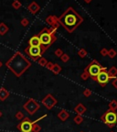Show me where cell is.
Here are the masks:
<instances>
[{"label": "cell", "instance_id": "6da1fadb", "mask_svg": "<svg viewBox=\"0 0 117 132\" xmlns=\"http://www.w3.org/2000/svg\"><path fill=\"white\" fill-rule=\"evenodd\" d=\"M6 66L8 70H10L15 74V76L20 77L30 67L31 63L21 52H16L6 62Z\"/></svg>", "mask_w": 117, "mask_h": 132}, {"label": "cell", "instance_id": "7a4b0ae2", "mask_svg": "<svg viewBox=\"0 0 117 132\" xmlns=\"http://www.w3.org/2000/svg\"><path fill=\"white\" fill-rule=\"evenodd\" d=\"M82 18L73 9L70 8L60 19V22L69 31H72L82 22Z\"/></svg>", "mask_w": 117, "mask_h": 132}, {"label": "cell", "instance_id": "3957f363", "mask_svg": "<svg viewBox=\"0 0 117 132\" xmlns=\"http://www.w3.org/2000/svg\"><path fill=\"white\" fill-rule=\"evenodd\" d=\"M39 39H40L41 43V49L43 52H45L46 50L51 45V43L54 41V36L50 30L48 29H44L43 30L39 33Z\"/></svg>", "mask_w": 117, "mask_h": 132}, {"label": "cell", "instance_id": "277c9868", "mask_svg": "<svg viewBox=\"0 0 117 132\" xmlns=\"http://www.w3.org/2000/svg\"><path fill=\"white\" fill-rule=\"evenodd\" d=\"M102 120L112 128V127L114 126V124L117 123V113L115 111L109 109L108 111L105 112L104 115H103Z\"/></svg>", "mask_w": 117, "mask_h": 132}, {"label": "cell", "instance_id": "5b68a950", "mask_svg": "<svg viewBox=\"0 0 117 132\" xmlns=\"http://www.w3.org/2000/svg\"><path fill=\"white\" fill-rule=\"evenodd\" d=\"M39 107H40L39 104L38 103L36 100H34V99H32V98L29 99V100L24 104V105H23V108H24L29 115H34V114L39 109Z\"/></svg>", "mask_w": 117, "mask_h": 132}, {"label": "cell", "instance_id": "8992f818", "mask_svg": "<svg viewBox=\"0 0 117 132\" xmlns=\"http://www.w3.org/2000/svg\"><path fill=\"white\" fill-rule=\"evenodd\" d=\"M102 70H103V68L101 67V65L97 62L93 61V62H92L89 64L88 67H87L85 71H86V72L89 75H91V76L93 77V79H95L97 75H98V73L101 72Z\"/></svg>", "mask_w": 117, "mask_h": 132}, {"label": "cell", "instance_id": "52a82bcc", "mask_svg": "<svg viewBox=\"0 0 117 132\" xmlns=\"http://www.w3.org/2000/svg\"><path fill=\"white\" fill-rule=\"evenodd\" d=\"M25 52L29 57H31L34 61H37L39 58H40V56L44 53V52L42 51L41 47H31L29 46L28 48H26Z\"/></svg>", "mask_w": 117, "mask_h": 132}, {"label": "cell", "instance_id": "ba28073f", "mask_svg": "<svg viewBox=\"0 0 117 132\" xmlns=\"http://www.w3.org/2000/svg\"><path fill=\"white\" fill-rule=\"evenodd\" d=\"M33 122L30 121V119L28 118H24L23 120L17 125V129L21 132H32Z\"/></svg>", "mask_w": 117, "mask_h": 132}, {"label": "cell", "instance_id": "9c48e42d", "mask_svg": "<svg viewBox=\"0 0 117 132\" xmlns=\"http://www.w3.org/2000/svg\"><path fill=\"white\" fill-rule=\"evenodd\" d=\"M95 79H96V81L101 85H103V86L106 85V84L109 82V80H110V77H109V75H108V72H106V69L105 68L103 69V70L98 73V75H97Z\"/></svg>", "mask_w": 117, "mask_h": 132}, {"label": "cell", "instance_id": "30bf717a", "mask_svg": "<svg viewBox=\"0 0 117 132\" xmlns=\"http://www.w3.org/2000/svg\"><path fill=\"white\" fill-rule=\"evenodd\" d=\"M42 104L47 107L48 109H51L52 107L57 104V100L51 95H48L42 100Z\"/></svg>", "mask_w": 117, "mask_h": 132}, {"label": "cell", "instance_id": "8fae6325", "mask_svg": "<svg viewBox=\"0 0 117 132\" xmlns=\"http://www.w3.org/2000/svg\"><path fill=\"white\" fill-rule=\"evenodd\" d=\"M29 44L31 47H41L40 39H39V35H35L30 38V39L29 40Z\"/></svg>", "mask_w": 117, "mask_h": 132}, {"label": "cell", "instance_id": "7c38bea8", "mask_svg": "<svg viewBox=\"0 0 117 132\" xmlns=\"http://www.w3.org/2000/svg\"><path fill=\"white\" fill-rule=\"evenodd\" d=\"M8 96H9V92L4 87L0 88V100L5 101V100H6L8 98Z\"/></svg>", "mask_w": 117, "mask_h": 132}, {"label": "cell", "instance_id": "4fadbf2b", "mask_svg": "<svg viewBox=\"0 0 117 132\" xmlns=\"http://www.w3.org/2000/svg\"><path fill=\"white\" fill-rule=\"evenodd\" d=\"M74 111L76 112L78 115H80L82 116V114L84 113L85 111H86V108H85V106L82 104H79L78 105H77L75 108H74Z\"/></svg>", "mask_w": 117, "mask_h": 132}, {"label": "cell", "instance_id": "5bb4252c", "mask_svg": "<svg viewBox=\"0 0 117 132\" xmlns=\"http://www.w3.org/2000/svg\"><path fill=\"white\" fill-rule=\"evenodd\" d=\"M58 117H59V118H60V120L65 121V120L68 119V118L70 117V115H69V113L66 111V110H61L60 113L58 114Z\"/></svg>", "mask_w": 117, "mask_h": 132}, {"label": "cell", "instance_id": "9a60e30c", "mask_svg": "<svg viewBox=\"0 0 117 132\" xmlns=\"http://www.w3.org/2000/svg\"><path fill=\"white\" fill-rule=\"evenodd\" d=\"M8 27L6 26L5 23H0V35L4 36L5 34H6L8 31Z\"/></svg>", "mask_w": 117, "mask_h": 132}, {"label": "cell", "instance_id": "2e32d148", "mask_svg": "<svg viewBox=\"0 0 117 132\" xmlns=\"http://www.w3.org/2000/svg\"><path fill=\"white\" fill-rule=\"evenodd\" d=\"M39 6H38V5L36 4L35 2L31 3V4L29 6V11H30V12H32L33 14H35V13L37 12L38 10H39Z\"/></svg>", "mask_w": 117, "mask_h": 132}, {"label": "cell", "instance_id": "e0dca14e", "mask_svg": "<svg viewBox=\"0 0 117 132\" xmlns=\"http://www.w3.org/2000/svg\"><path fill=\"white\" fill-rule=\"evenodd\" d=\"M116 74H117V69L114 68V67H113L112 69H110V71L108 72V75H109L110 78H113V77H114Z\"/></svg>", "mask_w": 117, "mask_h": 132}, {"label": "cell", "instance_id": "ac0fdd59", "mask_svg": "<svg viewBox=\"0 0 117 132\" xmlns=\"http://www.w3.org/2000/svg\"><path fill=\"white\" fill-rule=\"evenodd\" d=\"M109 108L110 110H113V111H115L117 109V101L115 100H113L111 103L109 104Z\"/></svg>", "mask_w": 117, "mask_h": 132}, {"label": "cell", "instance_id": "d6986e66", "mask_svg": "<svg viewBox=\"0 0 117 132\" xmlns=\"http://www.w3.org/2000/svg\"><path fill=\"white\" fill-rule=\"evenodd\" d=\"M41 130V128L39 125H38L37 123H33L32 127V132H39Z\"/></svg>", "mask_w": 117, "mask_h": 132}, {"label": "cell", "instance_id": "ffe728a7", "mask_svg": "<svg viewBox=\"0 0 117 132\" xmlns=\"http://www.w3.org/2000/svg\"><path fill=\"white\" fill-rule=\"evenodd\" d=\"M51 70H52V72H53L55 74L59 73V72H60V65H58V64H55V65H53V67H52Z\"/></svg>", "mask_w": 117, "mask_h": 132}, {"label": "cell", "instance_id": "44dd1931", "mask_svg": "<svg viewBox=\"0 0 117 132\" xmlns=\"http://www.w3.org/2000/svg\"><path fill=\"white\" fill-rule=\"evenodd\" d=\"M12 6L15 8V9H19V8L21 7V4L17 1V0H14L12 3Z\"/></svg>", "mask_w": 117, "mask_h": 132}, {"label": "cell", "instance_id": "7402d4cb", "mask_svg": "<svg viewBox=\"0 0 117 132\" xmlns=\"http://www.w3.org/2000/svg\"><path fill=\"white\" fill-rule=\"evenodd\" d=\"M15 118H16V119L21 120V119H23V118H24L25 117H24V114H23L22 112H21V111H19V112H16V116H15Z\"/></svg>", "mask_w": 117, "mask_h": 132}, {"label": "cell", "instance_id": "603a6c76", "mask_svg": "<svg viewBox=\"0 0 117 132\" xmlns=\"http://www.w3.org/2000/svg\"><path fill=\"white\" fill-rule=\"evenodd\" d=\"M82 120H83V118H82V116L80 115H78L77 117H75V118H74V121H75L76 124H80L82 122Z\"/></svg>", "mask_w": 117, "mask_h": 132}, {"label": "cell", "instance_id": "cb8c5ba5", "mask_svg": "<svg viewBox=\"0 0 117 132\" xmlns=\"http://www.w3.org/2000/svg\"><path fill=\"white\" fill-rule=\"evenodd\" d=\"M39 63L40 64L41 66H46V64L48 63V62L45 58H40V59L39 60Z\"/></svg>", "mask_w": 117, "mask_h": 132}, {"label": "cell", "instance_id": "d4e9b609", "mask_svg": "<svg viewBox=\"0 0 117 132\" xmlns=\"http://www.w3.org/2000/svg\"><path fill=\"white\" fill-rule=\"evenodd\" d=\"M21 25L24 26V27L28 26V25H29V20H28L27 19H23L22 20H21Z\"/></svg>", "mask_w": 117, "mask_h": 132}, {"label": "cell", "instance_id": "484cf974", "mask_svg": "<svg viewBox=\"0 0 117 132\" xmlns=\"http://www.w3.org/2000/svg\"><path fill=\"white\" fill-rule=\"evenodd\" d=\"M92 95V92H91V91H89V90H85L84 91V95L85 96H90V95Z\"/></svg>", "mask_w": 117, "mask_h": 132}, {"label": "cell", "instance_id": "4316f807", "mask_svg": "<svg viewBox=\"0 0 117 132\" xmlns=\"http://www.w3.org/2000/svg\"><path fill=\"white\" fill-rule=\"evenodd\" d=\"M53 65H54V64H52L51 62H48V63L46 64V67H47V68H49V69H50V70H51V69H52V67H53Z\"/></svg>", "mask_w": 117, "mask_h": 132}, {"label": "cell", "instance_id": "83f0119b", "mask_svg": "<svg viewBox=\"0 0 117 132\" xmlns=\"http://www.w3.org/2000/svg\"><path fill=\"white\" fill-rule=\"evenodd\" d=\"M85 54H86V52H85L84 50H82V51H80V52H79V55L82 56V57H83V56H85Z\"/></svg>", "mask_w": 117, "mask_h": 132}, {"label": "cell", "instance_id": "f1b7e54d", "mask_svg": "<svg viewBox=\"0 0 117 132\" xmlns=\"http://www.w3.org/2000/svg\"><path fill=\"white\" fill-rule=\"evenodd\" d=\"M109 55L111 56V57H113V56L115 55V52L113 51V50H111V51H110V52H109Z\"/></svg>", "mask_w": 117, "mask_h": 132}, {"label": "cell", "instance_id": "f546056e", "mask_svg": "<svg viewBox=\"0 0 117 132\" xmlns=\"http://www.w3.org/2000/svg\"><path fill=\"white\" fill-rule=\"evenodd\" d=\"M113 85L115 87V88H117V79H113Z\"/></svg>", "mask_w": 117, "mask_h": 132}, {"label": "cell", "instance_id": "4dcf8cb0", "mask_svg": "<svg viewBox=\"0 0 117 132\" xmlns=\"http://www.w3.org/2000/svg\"><path fill=\"white\" fill-rule=\"evenodd\" d=\"M88 76H89V74L87 73V72H84V74L82 75V79H84V80H85V79H87V77H88Z\"/></svg>", "mask_w": 117, "mask_h": 132}, {"label": "cell", "instance_id": "1f68e13d", "mask_svg": "<svg viewBox=\"0 0 117 132\" xmlns=\"http://www.w3.org/2000/svg\"><path fill=\"white\" fill-rule=\"evenodd\" d=\"M56 54H57L58 56L60 55V54H61V51H60V50H58L57 52H56Z\"/></svg>", "mask_w": 117, "mask_h": 132}, {"label": "cell", "instance_id": "d6a6232c", "mask_svg": "<svg viewBox=\"0 0 117 132\" xmlns=\"http://www.w3.org/2000/svg\"><path fill=\"white\" fill-rule=\"evenodd\" d=\"M62 61H63V62H66V61H68V56H64L63 59H62Z\"/></svg>", "mask_w": 117, "mask_h": 132}, {"label": "cell", "instance_id": "836d02e7", "mask_svg": "<svg viewBox=\"0 0 117 132\" xmlns=\"http://www.w3.org/2000/svg\"><path fill=\"white\" fill-rule=\"evenodd\" d=\"M3 66V63H2V62H1V61H0V68H1V67H2Z\"/></svg>", "mask_w": 117, "mask_h": 132}, {"label": "cell", "instance_id": "e575fe53", "mask_svg": "<svg viewBox=\"0 0 117 132\" xmlns=\"http://www.w3.org/2000/svg\"><path fill=\"white\" fill-rule=\"evenodd\" d=\"M1 117H2V112L0 111V118H1Z\"/></svg>", "mask_w": 117, "mask_h": 132}]
</instances>
